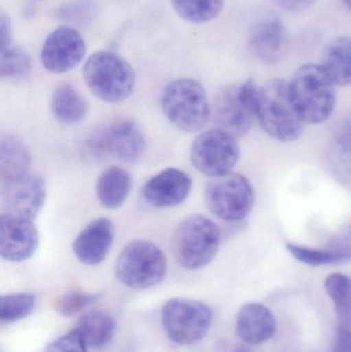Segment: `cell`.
Listing matches in <instances>:
<instances>
[{"label":"cell","mask_w":351,"mask_h":352,"mask_svg":"<svg viewBox=\"0 0 351 352\" xmlns=\"http://www.w3.org/2000/svg\"><path fill=\"white\" fill-rule=\"evenodd\" d=\"M332 352H351V328L337 324L332 342Z\"/></svg>","instance_id":"d6a6232c"},{"label":"cell","mask_w":351,"mask_h":352,"mask_svg":"<svg viewBox=\"0 0 351 352\" xmlns=\"http://www.w3.org/2000/svg\"><path fill=\"white\" fill-rule=\"evenodd\" d=\"M0 43L1 49L12 45V24L8 14L3 12L0 16Z\"/></svg>","instance_id":"e575fe53"},{"label":"cell","mask_w":351,"mask_h":352,"mask_svg":"<svg viewBox=\"0 0 351 352\" xmlns=\"http://www.w3.org/2000/svg\"><path fill=\"white\" fill-rule=\"evenodd\" d=\"M220 245V231L216 223L195 214L183 219L173 236L177 263L187 270H199L212 262Z\"/></svg>","instance_id":"5b68a950"},{"label":"cell","mask_w":351,"mask_h":352,"mask_svg":"<svg viewBox=\"0 0 351 352\" xmlns=\"http://www.w3.org/2000/svg\"><path fill=\"white\" fill-rule=\"evenodd\" d=\"M191 161L195 168L210 177L232 173L240 159L237 138L220 129H210L200 134L191 146Z\"/></svg>","instance_id":"30bf717a"},{"label":"cell","mask_w":351,"mask_h":352,"mask_svg":"<svg viewBox=\"0 0 351 352\" xmlns=\"http://www.w3.org/2000/svg\"><path fill=\"white\" fill-rule=\"evenodd\" d=\"M47 184L43 176L26 175L1 182L4 212L34 219L45 205Z\"/></svg>","instance_id":"7c38bea8"},{"label":"cell","mask_w":351,"mask_h":352,"mask_svg":"<svg viewBox=\"0 0 351 352\" xmlns=\"http://www.w3.org/2000/svg\"><path fill=\"white\" fill-rule=\"evenodd\" d=\"M84 37L71 26H60L49 33L41 49L43 67L53 74L73 69L86 55Z\"/></svg>","instance_id":"4fadbf2b"},{"label":"cell","mask_w":351,"mask_h":352,"mask_svg":"<svg viewBox=\"0 0 351 352\" xmlns=\"http://www.w3.org/2000/svg\"><path fill=\"white\" fill-rule=\"evenodd\" d=\"M167 258L159 246L146 240H134L122 250L115 263L117 279L130 289H146L164 280Z\"/></svg>","instance_id":"8992f818"},{"label":"cell","mask_w":351,"mask_h":352,"mask_svg":"<svg viewBox=\"0 0 351 352\" xmlns=\"http://www.w3.org/2000/svg\"><path fill=\"white\" fill-rule=\"evenodd\" d=\"M233 352H251L247 346H238Z\"/></svg>","instance_id":"d590c367"},{"label":"cell","mask_w":351,"mask_h":352,"mask_svg":"<svg viewBox=\"0 0 351 352\" xmlns=\"http://www.w3.org/2000/svg\"><path fill=\"white\" fill-rule=\"evenodd\" d=\"M286 47V27L278 16H270L262 19L251 29L249 49L261 61H278Z\"/></svg>","instance_id":"ac0fdd59"},{"label":"cell","mask_w":351,"mask_h":352,"mask_svg":"<svg viewBox=\"0 0 351 352\" xmlns=\"http://www.w3.org/2000/svg\"><path fill=\"white\" fill-rule=\"evenodd\" d=\"M30 164L31 154L27 144L14 134H2L0 138L1 182L30 173Z\"/></svg>","instance_id":"44dd1931"},{"label":"cell","mask_w":351,"mask_h":352,"mask_svg":"<svg viewBox=\"0 0 351 352\" xmlns=\"http://www.w3.org/2000/svg\"><path fill=\"white\" fill-rule=\"evenodd\" d=\"M181 18L190 23L201 24L218 16L224 8L225 0H170Z\"/></svg>","instance_id":"d4e9b609"},{"label":"cell","mask_w":351,"mask_h":352,"mask_svg":"<svg viewBox=\"0 0 351 352\" xmlns=\"http://www.w3.org/2000/svg\"><path fill=\"white\" fill-rule=\"evenodd\" d=\"M51 109L55 119L65 125L80 123L88 113V103L72 85H59L51 98Z\"/></svg>","instance_id":"7402d4cb"},{"label":"cell","mask_w":351,"mask_h":352,"mask_svg":"<svg viewBox=\"0 0 351 352\" xmlns=\"http://www.w3.org/2000/svg\"><path fill=\"white\" fill-rule=\"evenodd\" d=\"M36 296L32 293H12L0 297V320L14 324L30 316L36 307Z\"/></svg>","instance_id":"4316f807"},{"label":"cell","mask_w":351,"mask_h":352,"mask_svg":"<svg viewBox=\"0 0 351 352\" xmlns=\"http://www.w3.org/2000/svg\"><path fill=\"white\" fill-rule=\"evenodd\" d=\"M76 329L88 347L102 349L113 340L117 331V322L109 312L92 309L80 316Z\"/></svg>","instance_id":"603a6c76"},{"label":"cell","mask_w":351,"mask_h":352,"mask_svg":"<svg viewBox=\"0 0 351 352\" xmlns=\"http://www.w3.org/2000/svg\"><path fill=\"white\" fill-rule=\"evenodd\" d=\"M161 320L172 342L189 346L205 338L212 327V314L203 302L173 298L163 306Z\"/></svg>","instance_id":"ba28073f"},{"label":"cell","mask_w":351,"mask_h":352,"mask_svg":"<svg viewBox=\"0 0 351 352\" xmlns=\"http://www.w3.org/2000/svg\"><path fill=\"white\" fill-rule=\"evenodd\" d=\"M100 299L99 294L71 291L60 296L54 302V309L63 318H73Z\"/></svg>","instance_id":"f1b7e54d"},{"label":"cell","mask_w":351,"mask_h":352,"mask_svg":"<svg viewBox=\"0 0 351 352\" xmlns=\"http://www.w3.org/2000/svg\"><path fill=\"white\" fill-rule=\"evenodd\" d=\"M276 329L273 312L259 302L245 303L237 314V335L245 344H264L273 338Z\"/></svg>","instance_id":"e0dca14e"},{"label":"cell","mask_w":351,"mask_h":352,"mask_svg":"<svg viewBox=\"0 0 351 352\" xmlns=\"http://www.w3.org/2000/svg\"><path fill=\"white\" fill-rule=\"evenodd\" d=\"M31 72V59L22 47L10 45L1 49L0 74L2 78H26Z\"/></svg>","instance_id":"83f0119b"},{"label":"cell","mask_w":351,"mask_h":352,"mask_svg":"<svg viewBox=\"0 0 351 352\" xmlns=\"http://www.w3.org/2000/svg\"><path fill=\"white\" fill-rule=\"evenodd\" d=\"M342 1L346 4V8H350L351 10V0H342Z\"/></svg>","instance_id":"8d00e7d4"},{"label":"cell","mask_w":351,"mask_h":352,"mask_svg":"<svg viewBox=\"0 0 351 352\" xmlns=\"http://www.w3.org/2000/svg\"><path fill=\"white\" fill-rule=\"evenodd\" d=\"M82 74L93 94L104 102H123L131 96L135 88L133 67L115 52L93 54L84 63Z\"/></svg>","instance_id":"3957f363"},{"label":"cell","mask_w":351,"mask_h":352,"mask_svg":"<svg viewBox=\"0 0 351 352\" xmlns=\"http://www.w3.org/2000/svg\"><path fill=\"white\" fill-rule=\"evenodd\" d=\"M336 146L344 158L351 159V113L344 119L336 134Z\"/></svg>","instance_id":"1f68e13d"},{"label":"cell","mask_w":351,"mask_h":352,"mask_svg":"<svg viewBox=\"0 0 351 352\" xmlns=\"http://www.w3.org/2000/svg\"><path fill=\"white\" fill-rule=\"evenodd\" d=\"M191 176L177 168H167L150 177L142 188V196L155 207H174L191 194Z\"/></svg>","instance_id":"9a60e30c"},{"label":"cell","mask_w":351,"mask_h":352,"mask_svg":"<svg viewBox=\"0 0 351 352\" xmlns=\"http://www.w3.org/2000/svg\"><path fill=\"white\" fill-rule=\"evenodd\" d=\"M205 204L212 214L226 221H239L247 217L255 205L253 184L240 173L212 178L205 188Z\"/></svg>","instance_id":"9c48e42d"},{"label":"cell","mask_w":351,"mask_h":352,"mask_svg":"<svg viewBox=\"0 0 351 352\" xmlns=\"http://www.w3.org/2000/svg\"><path fill=\"white\" fill-rule=\"evenodd\" d=\"M115 239V227L111 219L99 217L91 221L78 234L72 250L82 264L96 266L106 258Z\"/></svg>","instance_id":"2e32d148"},{"label":"cell","mask_w":351,"mask_h":352,"mask_svg":"<svg viewBox=\"0 0 351 352\" xmlns=\"http://www.w3.org/2000/svg\"><path fill=\"white\" fill-rule=\"evenodd\" d=\"M259 86L247 80L220 91L214 103V117L220 129L234 138L245 135L257 120Z\"/></svg>","instance_id":"52a82bcc"},{"label":"cell","mask_w":351,"mask_h":352,"mask_svg":"<svg viewBox=\"0 0 351 352\" xmlns=\"http://www.w3.org/2000/svg\"><path fill=\"white\" fill-rule=\"evenodd\" d=\"M131 188V175L122 167L111 166L97 179V199L105 208L117 209L126 202Z\"/></svg>","instance_id":"d6986e66"},{"label":"cell","mask_w":351,"mask_h":352,"mask_svg":"<svg viewBox=\"0 0 351 352\" xmlns=\"http://www.w3.org/2000/svg\"><path fill=\"white\" fill-rule=\"evenodd\" d=\"M274 1L288 12H299L310 8L317 0H274Z\"/></svg>","instance_id":"836d02e7"},{"label":"cell","mask_w":351,"mask_h":352,"mask_svg":"<svg viewBox=\"0 0 351 352\" xmlns=\"http://www.w3.org/2000/svg\"><path fill=\"white\" fill-rule=\"evenodd\" d=\"M325 291L335 307L339 326L351 328V279L342 273H332L325 280Z\"/></svg>","instance_id":"cb8c5ba5"},{"label":"cell","mask_w":351,"mask_h":352,"mask_svg":"<svg viewBox=\"0 0 351 352\" xmlns=\"http://www.w3.org/2000/svg\"><path fill=\"white\" fill-rule=\"evenodd\" d=\"M45 352H88V345L76 328L47 344Z\"/></svg>","instance_id":"4dcf8cb0"},{"label":"cell","mask_w":351,"mask_h":352,"mask_svg":"<svg viewBox=\"0 0 351 352\" xmlns=\"http://www.w3.org/2000/svg\"><path fill=\"white\" fill-rule=\"evenodd\" d=\"M317 250L319 267L351 262V223L340 228L326 245Z\"/></svg>","instance_id":"484cf974"},{"label":"cell","mask_w":351,"mask_h":352,"mask_svg":"<svg viewBox=\"0 0 351 352\" xmlns=\"http://www.w3.org/2000/svg\"><path fill=\"white\" fill-rule=\"evenodd\" d=\"M96 14V4L93 0H70L57 10V16L71 24L82 25L91 22Z\"/></svg>","instance_id":"f546056e"},{"label":"cell","mask_w":351,"mask_h":352,"mask_svg":"<svg viewBox=\"0 0 351 352\" xmlns=\"http://www.w3.org/2000/svg\"><path fill=\"white\" fill-rule=\"evenodd\" d=\"M336 85L323 66L305 64L288 82L291 96L305 124L327 121L336 105Z\"/></svg>","instance_id":"7a4b0ae2"},{"label":"cell","mask_w":351,"mask_h":352,"mask_svg":"<svg viewBox=\"0 0 351 352\" xmlns=\"http://www.w3.org/2000/svg\"><path fill=\"white\" fill-rule=\"evenodd\" d=\"M39 245L38 230L33 219L3 212L0 219V254L12 263L29 260Z\"/></svg>","instance_id":"5bb4252c"},{"label":"cell","mask_w":351,"mask_h":352,"mask_svg":"<svg viewBox=\"0 0 351 352\" xmlns=\"http://www.w3.org/2000/svg\"><path fill=\"white\" fill-rule=\"evenodd\" d=\"M161 107L167 120L187 133L201 130L212 116L205 90L193 78H179L169 82L161 95Z\"/></svg>","instance_id":"277c9868"},{"label":"cell","mask_w":351,"mask_h":352,"mask_svg":"<svg viewBox=\"0 0 351 352\" xmlns=\"http://www.w3.org/2000/svg\"><path fill=\"white\" fill-rule=\"evenodd\" d=\"M89 150L96 157H111L121 162L139 160L146 151V140L138 124L131 120L111 122L95 132L89 140Z\"/></svg>","instance_id":"8fae6325"},{"label":"cell","mask_w":351,"mask_h":352,"mask_svg":"<svg viewBox=\"0 0 351 352\" xmlns=\"http://www.w3.org/2000/svg\"><path fill=\"white\" fill-rule=\"evenodd\" d=\"M321 66L336 86H351V37L340 36L327 43Z\"/></svg>","instance_id":"ffe728a7"},{"label":"cell","mask_w":351,"mask_h":352,"mask_svg":"<svg viewBox=\"0 0 351 352\" xmlns=\"http://www.w3.org/2000/svg\"><path fill=\"white\" fill-rule=\"evenodd\" d=\"M257 120L274 140L292 142L302 135L305 123L295 107L288 82L274 78L259 87Z\"/></svg>","instance_id":"6da1fadb"}]
</instances>
